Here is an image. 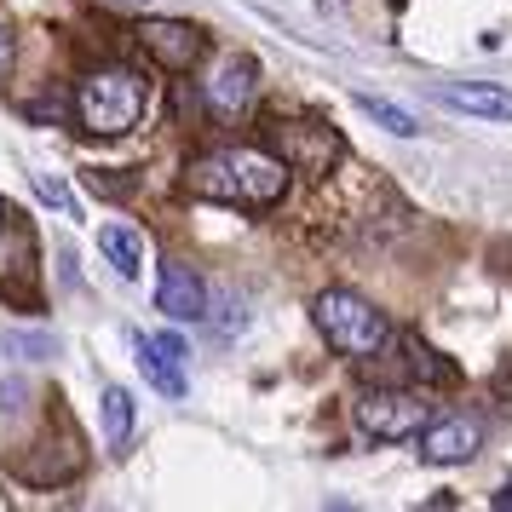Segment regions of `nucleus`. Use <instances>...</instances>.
<instances>
[{
  "instance_id": "4468645a",
  "label": "nucleus",
  "mask_w": 512,
  "mask_h": 512,
  "mask_svg": "<svg viewBox=\"0 0 512 512\" xmlns=\"http://www.w3.org/2000/svg\"><path fill=\"white\" fill-rule=\"evenodd\" d=\"M29 259H35V236L24 225H6V236H0V288L12 277H29Z\"/></svg>"
},
{
  "instance_id": "39448f33",
  "label": "nucleus",
  "mask_w": 512,
  "mask_h": 512,
  "mask_svg": "<svg viewBox=\"0 0 512 512\" xmlns=\"http://www.w3.org/2000/svg\"><path fill=\"white\" fill-rule=\"evenodd\" d=\"M415 443H420V461L426 466H461L484 449V426L472 415H443V420H426Z\"/></svg>"
},
{
  "instance_id": "6ab92c4d",
  "label": "nucleus",
  "mask_w": 512,
  "mask_h": 512,
  "mask_svg": "<svg viewBox=\"0 0 512 512\" xmlns=\"http://www.w3.org/2000/svg\"><path fill=\"white\" fill-rule=\"evenodd\" d=\"M489 507H495V512H512V478L495 489V495H489Z\"/></svg>"
},
{
  "instance_id": "a211bd4d",
  "label": "nucleus",
  "mask_w": 512,
  "mask_h": 512,
  "mask_svg": "<svg viewBox=\"0 0 512 512\" xmlns=\"http://www.w3.org/2000/svg\"><path fill=\"white\" fill-rule=\"evenodd\" d=\"M12 35H6V24H0V81H6V75H12Z\"/></svg>"
},
{
  "instance_id": "f257e3e1",
  "label": "nucleus",
  "mask_w": 512,
  "mask_h": 512,
  "mask_svg": "<svg viewBox=\"0 0 512 512\" xmlns=\"http://www.w3.org/2000/svg\"><path fill=\"white\" fill-rule=\"evenodd\" d=\"M190 196H208V202H231V208H271L288 190V162L265 156L254 144H225L208 150L202 162H190L185 173Z\"/></svg>"
},
{
  "instance_id": "6e6552de",
  "label": "nucleus",
  "mask_w": 512,
  "mask_h": 512,
  "mask_svg": "<svg viewBox=\"0 0 512 512\" xmlns=\"http://www.w3.org/2000/svg\"><path fill=\"white\" fill-rule=\"evenodd\" d=\"M133 351H139L144 380L162 397H185V340L179 334H133Z\"/></svg>"
},
{
  "instance_id": "f3484780",
  "label": "nucleus",
  "mask_w": 512,
  "mask_h": 512,
  "mask_svg": "<svg viewBox=\"0 0 512 512\" xmlns=\"http://www.w3.org/2000/svg\"><path fill=\"white\" fill-rule=\"evenodd\" d=\"M409 369H415L420 380H455V369L438 363V351H426V346H409Z\"/></svg>"
},
{
  "instance_id": "9b49d317",
  "label": "nucleus",
  "mask_w": 512,
  "mask_h": 512,
  "mask_svg": "<svg viewBox=\"0 0 512 512\" xmlns=\"http://www.w3.org/2000/svg\"><path fill=\"white\" fill-rule=\"evenodd\" d=\"M443 110H461V116H484V121H512V87L495 81H443L432 87Z\"/></svg>"
},
{
  "instance_id": "dca6fc26",
  "label": "nucleus",
  "mask_w": 512,
  "mask_h": 512,
  "mask_svg": "<svg viewBox=\"0 0 512 512\" xmlns=\"http://www.w3.org/2000/svg\"><path fill=\"white\" fill-rule=\"evenodd\" d=\"M35 196H41L47 208H58L64 219H75V196H70V185H64V179H52V173H35Z\"/></svg>"
},
{
  "instance_id": "20e7f679",
  "label": "nucleus",
  "mask_w": 512,
  "mask_h": 512,
  "mask_svg": "<svg viewBox=\"0 0 512 512\" xmlns=\"http://www.w3.org/2000/svg\"><path fill=\"white\" fill-rule=\"evenodd\" d=\"M426 420H432L426 392H403V386L363 392V403H357V426H363L369 438H380V443H415Z\"/></svg>"
},
{
  "instance_id": "f8f14e48",
  "label": "nucleus",
  "mask_w": 512,
  "mask_h": 512,
  "mask_svg": "<svg viewBox=\"0 0 512 512\" xmlns=\"http://www.w3.org/2000/svg\"><path fill=\"white\" fill-rule=\"evenodd\" d=\"M98 248H104V259H110L127 282L144 271V236L133 231V225H104V231H98Z\"/></svg>"
},
{
  "instance_id": "aec40b11",
  "label": "nucleus",
  "mask_w": 512,
  "mask_h": 512,
  "mask_svg": "<svg viewBox=\"0 0 512 512\" xmlns=\"http://www.w3.org/2000/svg\"><path fill=\"white\" fill-rule=\"evenodd\" d=\"M6 219H12V213H6V202H0V225H6Z\"/></svg>"
},
{
  "instance_id": "ddd939ff",
  "label": "nucleus",
  "mask_w": 512,
  "mask_h": 512,
  "mask_svg": "<svg viewBox=\"0 0 512 512\" xmlns=\"http://www.w3.org/2000/svg\"><path fill=\"white\" fill-rule=\"evenodd\" d=\"M127 438H133V392L127 386H104V443L121 455Z\"/></svg>"
},
{
  "instance_id": "0eeeda50",
  "label": "nucleus",
  "mask_w": 512,
  "mask_h": 512,
  "mask_svg": "<svg viewBox=\"0 0 512 512\" xmlns=\"http://www.w3.org/2000/svg\"><path fill=\"white\" fill-rule=\"evenodd\" d=\"M139 41H144V52H150L162 70H179V75L202 58V47H208V41H202V29L185 24V18H144Z\"/></svg>"
},
{
  "instance_id": "9d476101",
  "label": "nucleus",
  "mask_w": 512,
  "mask_h": 512,
  "mask_svg": "<svg viewBox=\"0 0 512 512\" xmlns=\"http://www.w3.org/2000/svg\"><path fill=\"white\" fill-rule=\"evenodd\" d=\"M156 305H162L173 323H202V317H208V288H202V277H196L190 265L167 259L162 282H156Z\"/></svg>"
},
{
  "instance_id": "1a4fd4ad",
  "label": "nucleus",
  "mask_w": 512,
  "mask_h": 512,
  "mask_svg": "<svg viewBox=\"0 0 512 512\" xmlns=\"http://www.w3.org/2000/svg\"><path fill=\"white\" fill-rule=\"evenodd\" d=\"M254 64L248 58H225V64H213V75L202 81V93H208V110L213 116H225V121H236V116H248V104H254Z\"/></svg>"
},
{
  "instance_id": "423d86ee",
  "label": "nucleus",
  "mask_w": 512,
  "mask_h": 512,
  "mask_svg": "<svg viewBox=\"0 0 512 512\" xmlns=\"http://www.w3.org/2000/svg\"><path fill=\"white\" fill-rule=\"evenodd\" d=\"M277 144H282V162L294 173H328L340 162V133H328L323 121H282L277 127Z\"/></svg>"
},
{
  "instance_id": "f03ea898",
  "label": "nucleus",
  "mask_w": 512,
  "mask_h": 512,
  "mask_svg": "<svg viewBox=\"0 0 512 512\" xmlns=\"http://www.w3.org/2000/svg\"><path fill=\"white\" fill-rule=\"evenodd\" d=\"M75 116H81V127L98 133V139H121V133L139 127V116H144V81L133 70H121V64L93 70L75 87Z\"/></svg>"
},
{
  "instance_id": "7ed1b4c3",
  "label": "nucleus",
  "mask_w": 512,
  "mask_h": 512,
  "mask_svg": "<svg viewBox=\"0 0 512 512\" xmlns=\"http://www.w3.org/2000/svg\"><path fill=\"white\" fill-rule=\"evenodd\" d=\"M311 317H317L323 340L340 351V357H380L386 340H392L386 317H380L363 294H351V288H323L317 305H311Z\"/></svg>"
},
{
  "instance_id": "2eb2a0df",
  "label": "nucleus",
  "mask_w": 512,
  "mask_h": 512,
  "mask_svg": "<svg viewBox=\"0 0 512 512\" xmlns=\"http://www.w3.org/2000/svg\"><path fill=\"white\" fill-rule=\"evenodd\" d=\"M357 110H363V116H369V121H380L386 133H397V139H415V133H420V127H415V116H409V110H397L392 98L357 93Z\"/></svg>"
},
{
  "instance_id": "412c9836",
  "label": "nucleus",
  "mask_w": 512,
  "mask_h": 512,
  "mask_svg": "<svg viewBox=\"0 0 512 512\" xmlns=\"http://www.w3.org/2000/svg\"><path fill=\"white\" fill-rule=\"evenodd\" d=\"M116 6H144V0H116Z\"/></svg>"
}]
</instances>
